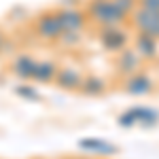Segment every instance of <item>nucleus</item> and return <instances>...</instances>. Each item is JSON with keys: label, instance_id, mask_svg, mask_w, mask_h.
I'll return each mask as SVG.
<instances>
[{"label": "nucleus", "instance_id": "nucleus-1", "mask_svg": "<svg viewBox=\"0 0 159 159\" xmlns=\"http://www.w3.org/2000/svg\"><path fill=\"white\" fill-rule=\"evenodd\" d=\"M83 11L87 15V21L96 24L98 28L121 25L127 21V15L121 9H117V4L112 0H89Z\"/></svg>", "mask_w": 159, "mask_h": 159}, {"label": "nucleus", "instance_id": "nucleus-2", "mask_svg": "<svg viewBox=\"0 0 159 159\" xmlns=\"http://www.w3.org/2000/svg\"><path fill=\"white\" fill-rule=\"evenodd\" d=\"M117 123L121 127H134V125H140V127H155L159 123V110L155 106H147V104H136V106H129L125 108L117 117Z\"/></svg>", "mask_w": 159, "mask_h": 159}, {"label": "nucleus", "instance_id": "nucleus-3", "mask_svg": "<svg viewBox=\"0 0 159 159\" xmlns=\"http://www.w3.org/2000/svg\"><path fill=\"white\" fill-rule=\"evenodd\" d=\"M34 32H36V36L40 38V40H45V43H57L60 36L64 34V30H61L60 19H57L55 11L38 13L36 17H34Z\"/></svg>", "mask_w": 159, "mask_h": 159}, {"label": "nucleus", "instance_id": "nucleus-4", "mask_svg": "<svg viewBox=\"0 0 159 159\" xmlns=\"http://www.w3.org/2000/svg\"><path fill=\"white\" fill-rule=\"evenodd\" d=\"M98 40L108 53H115V55L129 47V34H127V30H123L121 25L98 28Z\"/></svg>", "mask_w": 159, "mask_h": 159}, {"label": "nucleus", "instance_id": "nucleus-5", "mask_svg": "<svg viewBox=\"0 0 159 159\" xmlns=\"http://www.w3.org/2000/svg\"><path fill=\"white\" fill-rule=\"evenodd\" d=\"M127 21H129V25L134 28L136 32L147 34V36H153L155 40H159V13L157 11H148V9L138 7V9L127 17Z\"/></svg>", "mask_w": 159, "mask_h": 159}, {"label": "nucleus", "instance_id": "nucleus-6", "mask_svg": "<svg viewBox=\"0 0 159 159\" xmlns=\"http://www.w3.org/2000/svg\"><path fill=\"white\" fill-rule=\"evenodd\" d=\"M60 25L64 32H76V34H83V30L87 28V15L81 7H74V9H57L55 11Z\"/></svg>", "mask_w": 159, "mask_h": 159}, {"label": "nucleus", "instance_id": "nucleus-7", "mask_svg": "<svg viewBox=\"0 0 159 159\" xmlns=\"http://www.w3.org/2000/svg\"><path fill=\"white\" fill-rule=\"evenodd\" d=\"M121 89L125 93H129V96H148V93H153V89H155V81H153L147 72L140 70V72L132 74V76H125Z\"/></svg>", "mask_w": 159, "mask_h": 159}, {"label": "nucleus", "instance_id": "nucleus-8", "mask_svg": "<svg viewBox=\"0 0 159 159\" xmlns=\"http://www.w3.org/2000/svg\"><path fill=\"white\" fill-rule=\"evenodd\" d=\"M140 66H142V60L138 57V53H136L132 47L123 49L121 53H117V57H115V70H117V74H121L123 79L140 72Z\"/></svg>", "mask_w": 159, "mask_h": 159}, {"label": "nucleus", "instance_id": "nucleus-9", "mask_svg": "<svg viewBox=\"0 0 159 159\" xmlns=\"http://www.w3.org/2000/svg\"><path fill=\"white\" fill-rule=\"evenodd\" d=\"M132 49L138 53V57L144 61H153L159 57V40H155L153 36H147V34H140L136 32L134 36V47Z\"/></svg>", "mask_w": 159, "mask_h": 159}, {"label": "nucleus", "instance_id": "nucleus-10", "mask_svg": "<svg viewBox=\"0 0 159 159\" xmlns=\"http://www.w3.org/2000/svg\"><path fill=\"white\" fill-rule=\"evenodd\" d=\"M79 148H83L87 153H93L100 157H112V155H119V147L112 144L104 138H81L79 140Z\"/></svg>", "mask_w": 159, "mask_h": 159}, {"label": "nucleus", "instance_id": "nucleus-11", "mask_svg": "<svg viewBox=\"0 0 159 159\" xmlns=\"http://www.w3.org/2000/svg\"><path fill=\"white\" fill-rule=\"evenodd\" d=\"M83 83V74L74 66H60L57 76H55V85L64 91H79V87Z\"/></svg>", "mask_w": 159, "mask_h": 159}, {"label": "nucleus", "instance_id": "nucleus-12", "mask_svg": "<svg viewBox=\"0 0 159 159\" xmlns=\"http://www.w3.org/2000/svg\"><path fill=\"white\" fill-rule=\"evenodd\" d=\"M36 64H38L36 57H32V55H28V53H21V55H17V57L11 61V72L15 74L17 79H21V81H30V79L34 76Z\"/></svg>", "mask_w": 159, "mask_h": 159}, {"label": "nucleus", "instance_id": "nucleus-13", "mask_svg": "<svg viewBox=\"0 0 159 159\" xmlns=\"http://www.w3.org/2000/svg\"><path fill=\"white\" fill-rule=\"evenodd\" d=\"M57 70H60V64H57V61H53V60H38L32 81H36V83H40V85H51V83H55Z\"/></svg>", "mask_w": 159, "mask_h": 159}, {"label": "nucleus", "instance_id": "nucleus-14", "mask_svg": "<svg viewBox=\"0 0 159 159\" xmlns=\"http://www.w3.org/2000/svg\"><path fill=\"white\" fill-rule=\"evenodd\" d=\"M106 89H108V83H106L104 76L87 74V76H83V83H81V87H79V93L89 96V98H98V96H102Z\"/></svg>", "mask_w": 159, "mask_h": 159}, {"label": "nucleus", "instance_id": "nucleus-15", "mask_svg": "<svg viewBox=\"0 0 159 159\" xmlns=\"http://www.w3.org/2000/svg\"><path fill=\"white\" fill-rule=\"evenodd\" d=\"M15 93L21 96L24 100H30V102H38V100H40L38 89H36V87H32V85H17V87H15Z\"/></svg>", "mask_w": 159, "mask_h": 159}, {"label": "nucleus", "instance_id": "nucleus-16", "mask_svg": "<svg viewBox=\"0 0 159 159\" xmlns=\"http://www.w3.org/2000/svg\"><path fill=\"white\" fill-rule=\"evenodd\" d=\"M112 2H115V4H117V9H121L127 17L138 9V0H112Z\"/></svg>", "mask_w": 159, "mask_h": 159}, {"label": "nucleus", "instance_id": "nucleus-17", "mask_svg": "<svg viewBox=\"0 0 159 159\" xmlns=\"http://www.w3.org/2000/svg\"><path fill=\"white\" fill-rule=\"evenodd\" d=\"M81 36H83V34H76V32H64L57 43H66V45H79Z\"/></svg>", "mask_w": 159, "mask_h": 159}, {"label": "nucleus", "instance_id": "nucleus-18", "mask_svg": "<svg viewBox=\"0 0 159 159\" xmlns=\"http://www.w3.org/2000/svg\"><path fill=\"white\" fill-rule=\"evenodd\" d=\"M138 7L148 9V11H157L159 13V0H138Z\"/></svg>", "mask_w": 159, "mask_h": 159}, {"label": "nucleus", "instance_id": "nucleus-19", "mask_svg": "<svg viewBox=\"0 0 159 159\" xmlns=\"http://www.w3.org/2000/svg\"><path fill=\"white\" fill-rule=\"evenodd\" d=\"M9 47V40H7V34L2 32V28H0V53H4Z\"/></svg>", "mask_w": 159, "mask_h": 159}, {"label": "nucleus", "instance_id": "nucleus-20", "mask_svg": "<svg viewBox=\"0 0 159 159\" xmlns=\"http://www.w3.org/2000/svg\"><path fill=\"white\" fill-rule=\"evenodd\" d=\"M79 159H89V157H79Z\"/></svg>", "mask_w": 159, "mask_h": 159}]
</instances>
